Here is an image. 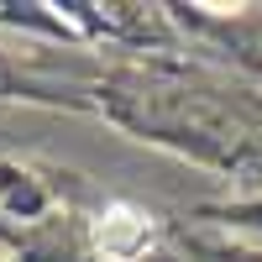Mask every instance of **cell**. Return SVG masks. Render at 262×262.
Listing matches in <instances>:
<instances>
[{
    "label": "cell",
    "instance_id": "6da1fadb",
    "mask_svg": "<svg viewBox=\"0 0 262 262\" xmlns=\"http://www.w3.org/2000/svg\"><path fill=\"white\" fill-rule=\"evenodd\" d=\"M95 247L111 257V262H137L152 247V221L137 205H111L95 226Z\"/></svg>",
    "mask_w": 262,
    "mask_h": 262
}]
</instances>
